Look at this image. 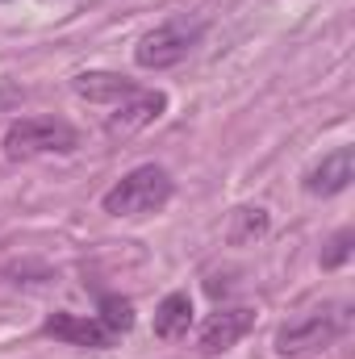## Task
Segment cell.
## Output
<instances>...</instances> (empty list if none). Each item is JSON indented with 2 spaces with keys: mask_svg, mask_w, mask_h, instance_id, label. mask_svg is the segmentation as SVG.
I'll return each instance as SVG.
<instances>
[{
  "mask_svg": "<svg viewBox=\"0 0 355 359\" xmlns=\"http://www.w3.org/2000/svg\"><path fill=\"white\" fill-rule=\"evenodd\" d=\"M347 330H351V305H318V309H305L301 318L284 322L276 330L272 347L280 359H301L314 355V351H326Z\"/></svg>",
  "mask_w": 355,
  "mask_h": 359,
  "instance_id": "obj_1",
  "label": "cell"
},
{
  "mask_svg": "<svg viewBox=\"0 0 355 359\" xmlns=\"http://www.w3.org/2000/svg\"><path fill=\"white\" fill-rule=\"evenodd\" d=\"M0 151L13 163H29V159H46V155H76L80 130L63 117H21L4 130Z\"/></svg>",
  "mask_w": 355,
  "mask_h": 359,
  "instance_id": "obj_2",
  "label": "cell"
},
{
  "mask_svg": "<svg viewBox=\"0 0 355 359\" xmlns=\"http://www.w3.org/2000/svg\"><path fill=\"white\" fill-rule=\"evenodd\" d=\"M172 192H176V180L168 176V168L142 163V168L126 172L100 196V209L109 217H151V213H159L172 201Z\"/></svg>",
  "mask_w": 355,
  "mask_h": 359,
  "instance_id": "obj_3",
  "label": "cell"
},
{
  "mask_svg": "<svg viewBox=\"0 0 355 359\" xmlns=\"http://www.w3.org/2000/svg\"><path fill=\"white\" fill-rule=\"evenodd\" d=\"M201 38H205V21L168 17L163 25H155V29H147V34L138 38V46H134V63H138L142 72H168V67L184 63V59L196 50Z\"/></svg>",
  "mask_w": 355,
  "mask_h": 359,
  "instance_id": "obj_4",
  "label": "cell"
},
{
  "mask_svg": "<svg viewBox=\"0 0 355 359\" xmlns=\"http://www.w3.org/2000/svg\"><path fill=\"white\" fill-rule=\"evenodd\" d=\"M255 318L260 313L251 305H222V309H213L201 322V330H196V351L201 355H226L230 347H239L255 330Z\"/></svg>",
  "mask_w": 355,
  "mask_h": 359,
  "instance_id": "obj_5",
  "label": "cell"
},
{
  "mask_svg": "<svg viewBox=\"0 0 355 359\" xmlns=\"http://www.w3.org/2000/svg\"><path fill=\"white\" fill-rule=\"evenodd\" d=\"M168 113V92L163 88H138L134 96H126L121 104H113L109 113H105V134L109 138H134V134H142L147 126H155L159 117Z\"/></svg>",
  "mask_w": 355,
  "mask_h": 359,
  "instance_id": "obj_6",
  "label": "cell"
},
{
  "mask_svg": "<svg viewBox=\"0 0 355 359\" xmlns=\"http://www.w3.org/2000/svg\"><path fill=\"white\" fill-rule=\"evenodd\" d=\"M42 334L46 339H59V343H72V347H88V351H105V347H113L117 339L100 326V318L92 313H67V309H59V313H51L46 322H42Z\"/></svg>",
  "mask_w": 355,
  "mask_h": 359,
  "instance_id": "obj_7",
  "label": "cell"
},
{
  "mask_svg": "<svg viewBox=\"0 0 355 359\" xmlns=\"http://www.w3.org/2000/svg\"><path fill=\"white\" fill-rule=\"evenodd\" d=\"M355 180V151L351 147H335L330 155H322L309 172H305V192L309 196H339L347 192Z\"/></svg>",
  "mask_w": 355,
  "mask_h": 359,
  "instance_id": "obj_8",
  "label": "cell"
},
{
  "mask_svg": "<svg viewBox=\"0 0 355 359\" xmlns=\"http://www.w3.org/2000/svg\"><path fill=\"white\" fill-rule=\"evenodd\" d=\"M138 88H142V84H134V80H126V76H117V72H80V76L72 80V92H76L80 100L105 104V109L121 104L126 96H134Z\"/></svg>",
  "mask_w": 355,
  "mask_h": 359,
  "instance_id": "obj_9",
  "label": "cell"
},
{
  "mask_svg": "<svg viewBox=\"0 0 355 359\" xmlns=\"http://www.w3.org/2000/svg\"><path fill=\"white\" fill-rule=\"evenodd\" d=\"M267 230H272V213L264 205H239L226 222V243L230 247H255L267 238Z\"/></svg>",
  "mask_w": 355,
  "mask_h": 359,
  "instance_id": "obj_10",
  "label": "cell"
},
{
  "mask_svg": "<svg viewBox=\"0 0 355 359\" xmlns=\"http://www.w3.org/2000/svg\"><path fill=\"white\" fill-rule=\"evenodd\" d=\"M188 326H192V297L188 292H168L155 309V339L176 343V339L188 334Z\"/></svg>",
  "mask_w": 355,
  "mask_h": 359,
  "instance_id": "obj_11",
  "label": "cell"
},
{
  "mask_svg": "<svg viewBox=\"0 0 355 359\" xmlns=\"http://www.w3.org/2000/svg\"><path fill=\"white\" fill-rule=\"evenodd\" d=\"M96 318H100V326H105L113 339H121V334L134 330V301H130V297H117V292H105Z\"/></svg>",
  "mask_w": 355,
  "mask_h": 359,
  "instance_id": "obj_12",
  "label": "cell"
},
{
  "mask_svg": "<svg viewBox=\"0 0 355 359\" xmlns=\"http://www.w3.org/2000/svg\"><path fill=\"white\" fill-rule=\"evenodd\" d=\"M351 251H355V230H351V226L335 230V238H330V243H326V251H322V268L339 271L347 259H351Z\"/></svg>",
  "mask_w": 355,
  "mask_h": 359,
  "instance_id": "obj_13",
  "label": "cell"
},
{
  "mask_svg": "<svg viewBox=\"0 0 355 359\" xmlns=\"http://www.w3.org/2000/svg\"><path fill=\"white\" fill-rule=\"evenodd\" d=\"M0 4H8V0H0Z\"/></svg>",
  "mask_w": 355,
  "mask_h": 359,
  "instance_id": "obj_14",
  "label": "cell"
}]
</instances>
